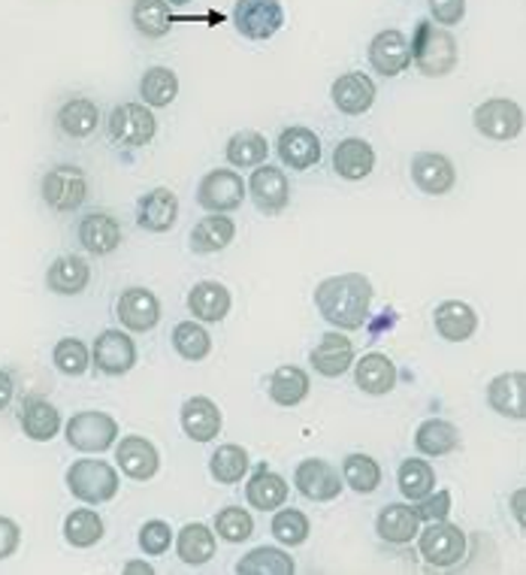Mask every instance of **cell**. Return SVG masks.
Segmentation results:
<instances>
[{
  "instance_id": "obj_3",
  "label": "cell",
  "mask_w": 526,
  "mask_h": 575,
  "mask_svg": "<svg viewBox=\"0 0 526 575\" xmlns=\"http://www.w3.org/2000/svg\"><path fill=\"white\" fill-rule=\"evenodd\" d=\"M67 488L82 503L101 506L118 494V470L106 460H76L67 470Z\"/></svg>"
},
{
  "instance_id": "obj_10",
  "label": "cell",
  "mask_w": 526,
  "mask_h": 575,
  "mask_svg": "<svg viewBox=\"0 0 526 575\" xmlns=\"http://www.w3.org/2000/svg\"><path fill=\"white\" fill-rule=\"evenodd\" d=\"M245 200V182L236 170H212L197 185V203L209 212H233Z\"/></svg>"
},
{
  "instance_id": "obj_51",
  "label": "cell",
  "mask_w": 526,
  "mask_h": 575,
  "mask_svg": "<svg viewBox=\"0 0 526 575\" xmlns=\"http://www.w3.org/2000/svg\"><path fill=\"white\" fill-rule=\"evenodd\" d=\"M418 518L421 521H445L448 512H451V494L448 491H435V494H427L423 500H418V506H414Z\"/></svg>"
},
{
  "instance_id": "obj_32",
  "label": "cell",
  "mask_w": 526,
  "mask_h": 575,
  "mask_svg": "<svg viewBox=\"0 0 526 575\" xmlns=\"http://www.w3.org/2000/svg\"><path fill=\"white\" fill-rule=\"evenodd\" d=\"M309 373L299 367H278L266 381V391H270V400L278 402V406H299V402L309 397Z\"/></svg>"
},
{
  "instance_id": "obj_15",
  "label": "cell",
  "mask_w": 526,
  "mask_h": 575,
  "mask_svg": "<svg viewBox=\"0 0 526 575\" xmlns=\"http://www.w3.org/2000/svg\"><path fill=\"white\" fill-rule=\"evenodd\" d=\"M412 179L423 195L442 197L457 182V170H454V164L445 155H439V151H421V155L412 158Z\"/></svg>"
},
{
  "instance_id": "obj_50",
  "label": "cell",
  "mask_w": 526,
  "mask_h": 575,
  "mask_svg": "<svg viewBox=\"0 0 526 575\" xmlns=\"http://www.w3.org/2000/svg\"><path fill=\"white\" fill-rule=\"evenodd\" d=\"M172 542V530L167 521H146L143 530H139V548L151 557H158L170 548Z\"/></svg>"
},
{
  "instance_id": "obj_17",
  "label": "cell",
  "mask_w": 526,
  "mask_h": 575,
  "mask_svg": "<svg viewBox=\"0 0 526 575\" xmlns=\"http://www.w3.org/2000/svg\"><path fill=\"white\" fill-rule=\"evenodd\" d=\"M115 460H118V470L125 472L127 479H134V482H149L160 470L158 449L143 437L118 439V454H115Z\"/></svg>"
},
{
  "instance_id": "obj_37",
  "label": "cell",
  "mask_w": 526,
  "mask_h": 575,
  "mask_svg": "<svg viewBox=\"0 0 526 575\" xmlns=\"http://www.w3.org/2000/svg\"><path fill=\"white\" fill-rule=\"evenodd\" d=\"M414 446L427 458H442V454H451L460 446V430L451 421L430 418L414 430Z\"/></svg>"
},
{
  "instance_id": "obj_20",
  "label": "cell",
  "mask_w": 526,
  "mask_h": 575,
  "mask_svg": "<svg viewBox=\"0 0 526 575\" xmlns=\"http://www.w3.org/2000/svg\"><path fill=\"white\" fill-rule=\"evenodd\" d=\"M278 158L291 167V170H309L320 161V139L312 134L309 127H287L275 143Z\"/></svg>"
},
{
  "instance_id": "obj_54",
  "label": "cell",
  "mask_w": 526,
  "mask_h": 575,
  "mask_svg": "<svg viewBox=\"0 0 526 575\" xmlns=\"http://www.w3.org/2000/svg\"><path fill=\"white\" fill-rule=\"evenodd\" d=\"M508 506H512V515H515L517 524L526 530V488H520V491H515V494H512Z\"/></svg>"
},
{
  "instance_id": "obj_19",
  "label": "cell",
  "mask_w": 526,
  "mask_h": 575,
  "mask_svg": "<svg viewBox=\"0 0 526 575\" xmlns=\"http://www.w3.org/2000/svg\"><path fill=\"white\" fill-rule=\"evenodd\" d=\"M118 322L134 334H146L160 322L158 297L146 288H127L118 297Z\"/></svg>"
},
{
  "instance_id": "obj_52",
  "label": "cell",
  "mask_w": 526,
  "mask_h": 575,
  "mask_svg": "<svg viewBox=\"0 0 526 575\" xmlns=\"http://www.w3.org/2000/svg\"><path fill=\"white\" fill-rule=\"evenodd\" d=\"M430 12H433V22L435 24H451L463 22V15H466V0H430Z\"/></svg>"
},
{
  "instance_id": "obj_21",
  "label": "cell",
  "mask_w": 526,
  "mask_h": 575,
  "mask_svg": "<svg viewBox=\"0 0 526 575\" xmlns=\"http://www.w3.org/2000/svg\"><path fill=\"white\" fill-rule=\"evenodd\" d=\"M433 322L435 334L448 339V343H466L478 331V315L463 300H445V303H439Z\"/></svg>"
},
{
  "instance_id": "obj_34",
  "label": "cell",
  "mask_w": 526,
  "mask_h": 575,
  "mask_svg": "<svg viewBox=\"0 0 526 575\" xmlns=\"http://www.w3.org/2000/svg\"><path fill=\"white\" fill-rule=\"evenodd\" d=\"M101 125V109L88 97H70L67 104L57 109V127L73 139L92 137Z\"/></svg>"
},
{
  "instance_id": "obj_38",
  "label": "cell",
  "mask_w": 526,
  "mask_h": 575,
  "mask_svg": "<svg viewBox=\"0 0 526 575\" xmlns=\"http://www.w3.org/2000/svg\"><path fill=\"white\" fill-rule=\"evenodd\" d=\"M236 573L240 575H294L297 573V564L294 557H287V552L282 548H273V545H261L242 557L236 564Z\"/></svg>"
},
{
  "instance_id": "obj_55",
  "label": "cell",
  "mask_w": 526,
  "mask_h": 575,
  "mask_svg": "<svg viewBox=\"0 0 526 575\" xmlns=\"http://www.w3.org/2000/svg\"><path fill=\"white\" fill-rule=\"evenodd\" d=\"M10 400H12V379H10V373H3V369H0V412L10 406Z\"/></svg>"
},
{
  "instance_id": "obj_16",
  "label": "cell",
  "mask_w": 526,
  "mask_h": 575,
  "mask_svg": "<svg viewBox=\"0 0 526 575\" xmlns=\"http://www.w3.org/2000/svg\"><path fill=\"white\" fill-rule=\"evenodd\" d=\"M309 360H312V369L320 373L324 379H336V376L348 373L351 364H355V343H351L345 334L330 331V334L320 336V343L312 348Z\"/></svg>"
},
{
  "instance_id": "obj_30",
  "label": "cell",
  "mask_w": 526,
  "mask_h": 575,
  "mask_svg": "<svg viewBox=\"0 0 526 575\" xmlns=\"http://www.w3.org/2000/svg\"><path fill=\"white\" fill-rule=\"evenodd\" d=\"M236 237V224L224 212H212L209 219H200L191 230V252L212 254L228 249Z\"/></svg>"
},
{
  "instance_id": "obj_43",
  "label": "cell",
  "mask_w": 526,
  "mask_h": 575,
  "mask_svg": "<svg viewBox=\"0 0 526 575\" xmlns=\"http://www.w3.org/2000/svg\"><path fill=\"white\" fill-rule=\"evenodd\" d=\"M343 479L357 494H372L381 484V467L369 454H348L343 460Z\"/></svg>"
},
{
  "instance_id": "obj_56",
  "label": "cell",
  "mask_w": 526,
  "mask_h": 575,
  "mask_svg": "<svg viewBox=\"0 0 526 575\" xmlns=\"http://www.w3.org/2000/svg\"><path fill=\"white\" fill-rule=\"evenodd\" d=\"M125 573H146V575H151V573H155V569H151L149 564H125Z\"/></svg>"
},
{
  "instance_id": "obj_26",
  "label": "cell",
  "mask_w": 526,
  "mask_h": 575,
  "mask_svg": "<svg viewBox=\"0 0 526 575\" xmlns=\"http://www.w3.org/2000/svg\"><path fill=\"white\" fill-rule=\"evenodd\" d=\"M376 530L378 536L390 542V545H409L421 533V518L414 509L402 506V503H390V506L378 512Z\"/></svg>"
},
{
  "instance_id": "obj_33",
  "label": "cell",
  "mask_w": 526,
  "mask_h": 575,
  "mask_svg": "<svg viewBox=\"0 0 526 575\" xmlns=\"http://www.w3.org/2000/svg\"><path fill=\"white\" fill-rule=\"evenodd\" d=\"M19 421H22L24 437L34 439V442H49L61 430V415H57V409L52 402L40 400V397L24 400Z\"/></svg>"
},
{
  "instance_id": "obj_41",
  "label": "cell",
  "mask_w": 526,
  "mask_h": 575,
  "mask_svg": "<svg viewBox=\"0 0 526 575\" xmlns=\"http://www.w3.org/2000/svg\"><path fill=\"white\" fill-rule=\"evenodd\" d=\"M64 536L73 548H92L104 536V521L94 509H76L64 521Z\"/></svg>"
},
{
  "instance_id": "obj_45",
  "label": "cell",
  "mask_w": 526,
  "mask_h": 575,
  "mask_svg": "<svg viewBox=\"0 0 526 575\" xmlns=\"http://www.w3.org/2000/svg\"><path fill=\"white\" fill-rule=\"evenodd\" d=\"M209 472L215 475V482L236 484L249 472V451L242 446H221L209 458Z\"/></svg>"
},
{
  "instance_id": "obj_48",
  "label": "cell",
  "mask_w": 526,
  "mask_h": 575,
  "mask_svg": "<svg viewBox=\"0 0 526 575\" xmlns=\"http://www.w3.org/2000/svg\"><path fill=\"white\" fill-rule=\"evenodd\" d=\"M52 360H55V367L64 373V376H82L85 369H88V345L82 343V339H61L55 345V352H52Z\"/></svg>"
},
{
  "instance_id": "obj_36",
  "label": "cell",
  "mask_w": 526,
  "mask_h": 575,
  "mask_svg": "<svg viewBox=\"0 0 526 575\" xmlns=\"http://www.w3.org/2000/svg\"><path fill=\"white\" fill-rule=\"evenodd\" d=\"M176 552H179V561L188 566H203L215 557V533L207 527V524H185L179 540H176Z\"/></svg>"
},
{
  "instance_id": "obj_57",
  "label": "cell",
  "mask_w": 526,
  "mask_h": 575,
  "mask_svg": "<svg viewBox=\"0 0 526 575\" xmlns=\"http://www.w3.org/2000/svg\"><path fill=\"white\" fill-rule=\"evenodd\" d=\"M170 3H191V0H170Z\"/></svg>"
},
{
  "instance_id": "obj_44",
  "label": "cell",
  "mask_w": 526,
  "mask_h": 575,
  "mask_svg": "<svg viewBox=\"0 0 526 575\" xmlns=\"http://www.w3.org/2000/svg\"><path fill=\"white\" fill-rule=\"evenodd\" d=\"M172 348L185 357V360H203L212 352V336L207 334V327L197 322H182L172 327Z\"/></svg>"
},
{
  "instance_id": "obj_29",
  "label": "cell",
  "mask_w": 526,
  "mask_h": 575,
  "mask_svg": "<svg viewBox=\"0 0 526 575\" xmlns=\"http://www.w3.org/2000/svg\"><path fill=\"white\" fill-rule=\"evenodd\" d=\"M80 242L92 254H109L122 242V224L109 212H92L80 221Z\"/></svg>"
},
{
  "instance_id": "obj_12",
  "label": "cell",
  "mask_w": 526,
  "mask_h": 575,
  "mask_svg": "<svg viewBox=\"0 0 526 575\" xmlns=\"http://www.w3.org/2000/svg\"><path fill=\"white\" fill-rule=\"evenodd\" d=\"M249 191H252L254 207L266 212V216H278L282 209L291 203V185L287 176L273 164H261L249 179Z\"/></svg>"
},
{
  "instance_id": "obj_22",
  "label": "cell",
  "mask_w": 526,
  "mask_h": 575,
  "mask_svg": "<svg viewBox=\"0 0 526 575\" xmlns=\"http://www.w3.org/2000/svg\"><path fill=\"white\" fill-rule=\"evenodd\" d=\"M330 97L336 109L345 115H364L376 104V82L364 73H345L333 82Z\"/></svg>"
},
{
  "instance_id": "obj_28",
  "label": "cell",
  "mask_w": 526,
  "mask_h": 575,
  "mask_svg": "<svg viewBox=\"0 0 526 575\" xmlns=\"http://www.w3.org/2000/svg\"><path fill=\"white\" fill-rule=\"evenodd\" d=\"M230 303V291L221 282H197L188 294V310L200 322H224Z\"/></svg>"
},
{
  "instance_id": "obj_9",
  "label": "cell",
  "mask_w": 526,
  "mask_h": 575,
  "mask_svg": "<svg viewBox=\"0 0 526 575\" xmlns=\"http://www.w3.org/2000/svg\"><path fill=\"white\" fill-rule=\"evenodd\" d=\"M294 484H297V491L306 500L312 503H330L336 496L343 494L345 488V479L343 472H336L333 463L320 458H309L297 463V470H294Z\"/></svg>"
},
{
  "instance_id": "obj_31",
  "label": "cell",
  "mask_w": 526,
  "mask_h": 575,
  "mask_svg": "<svg viewBox=\"0 0 526 575\" xmlns=\"http://www.w3.org/2000/svg\"><path fill=\"white\" fill-rule=\"evenodd\" d=\"M245 500H249V506L252 509H261V512H273V509L285 506L287 500V482L278 475V472L261 470L254 472L249 484H245Z\"/></svg>"
},
{
  "instance_id": "obj_42",
  "label": "cell",
  "mask_w": 526,
  "mask_h": 575,
  "mask_svg": "<svg viewBox=\"0 0 526 575\" xmlns=\"http://www.w3.org/2000/svg\"><path fill=\"white\" fill-rule=\"evenodd\" d=\"M397 482H400V491L406 500H423L427 494H433V484H435V472L433 467L427 463V460H418V458H409L400 463V475H397Z\"/></svg>"
},
{
  "instance_id": "obj_40",
  "label": "cell",
  "mask_w": 526,
  "mask_h": 575,
  "mask_svg": "<svg viewBox=\"0 0 526 575\" xmlns=\"http://www.w3.org/2000/svg\"><path fill=\"white\" fill-rule=\"evenodd\" d=\"M179 94V80L170 67H149L139 80V97L146 106H170Z\"/></svg>"
},
{
  "instance_id": "obj_24",
  "label": "cell",
  "mask_w": 526,
  "mask_h": 575,
  "mask_svg": "<svg viewBox=\"0 0 526 575\" xmlns=\"http://www.w3.org/2000/svg\"><path fill=\"white\" fill-rule=\"evenodd\" d=\"M372 167H376V151H372L367 139L348 137L333 151V170H336V176L348 179V182L367 179Z\"/></svg>"
},
{
  "instance_id": "obj_11",
  "label": "cell",
  "mask_w": 526,
  "mask_h": 575,
  "mask_svg": "<svg viewBox=\"0 0 526 575\" xmlns=\"http://www.w3.org/2000/svg\"><path fill=\"white\" fill-rule=\"evenodd\" d=\"M88 197V179L80 167H55L43 179V200L55 212H73Z\"/></svg>"
},
{
  "instance_id": "obj_18",
  "label": "cell",
  "mask_w": 526,
  "mask_h": 575,
  "mask_svg": "<svg viewBox=\"0 0 526 575\" xmlns=\"http://www.w3.org/2000/svg\"><path fill=\"white\" fill-rule=\"evenodd\" d=\"M487 402L496 415L526 421V373H503L487 385Z\"/></svg>"
},
{
  "instance_id": "obj_7",
  "label": "cell",
  "mask_w": 526,
  "mask_h": 575,
  "mask_svg": "<svg viewBox=\"0 0 526 575\" xmlns=\"http://www.w3.org/2000/svg\"><path fill=\"white\" fill-rule=\"evenodd\" d=\"M155 130H158V122L146 104H122L109 113V137L118 146H130V149L149 146Z\"/></svg>"
},
{
  "instance_id": "obj_46",
  "label": "cell",
  "mask_w": 526,
  "mask_h": 575,
  "mask_svg": "<svg viewBox=\"0 0 526 575\" xmlns=\"http://www.w3.org/2000/svg\"><path fill=\"white\" fill-rule=\"evenodd\" d=\"M270 530H273V536L282 542V545L294 548V545H303V542L309 540L312 524H309V515H306V512L278 506V512L273 515V524H270Z\"/></svg>"
},
{
  "instance_id": "obj_2",
  "label": "cell",
  "mask_w": 526,
  "mask_h": 575,
  "mask_svg": "<svg viewBox=\"0 0 526 575\" xmlns=\"http://www.w3.org/2000/svg\"><path fill=\"white\" fill-rule=\"evenodd\" d=\"M412 64L423 76H448L457 67V40L448 28H439L433 22H418L412 34Z\"/></svg>"
},
{
  "instance_id": "obj_13",
  "label": "cell",
  "mask_w": 526,
  "mask_h": 575,
  "mask_svg": "<svg viewBox=\"0 0 526 575\" xmlns=\"http://www.w3.org/2000/svg\"><path fill=\"white\" fill-rule=\"evenodd\" d=\"M137 364V345L122 331H104L94 339V367L106 376H125Z\"/></svg>"
},
{
  "instance_id": "obj_25",
  "label": "cell",
  "mask_w": 526,
  "mask_h": 575,
  "mask_svg": "<svg viewBox=\"0 0 526 575\" xmlns=\"http://www.w3.org/2000/svg\"><path fill=\"white\" fill-rule=\"evenodd\" d=\"M355 381L364 394L381 397V394L393 391V385H397V367H393V360L388 355L369 352V355H364L355 364Z\"/></svg>"
},
{
  "instance_id": "obj_49",
  "label": "cell",
  "mask_w": 526,
  "mask_h": 575,
  "mask_svg": "<svg viewBox=\"0 0 526 575\" xmlns=\"http://www.w3.org/2000/svg\"><path fill=\"white\" fill-rule=\"evenodd\" d=\"M252 530H254V521L245 509L228 506L218 512L215 533L224 542H245L249 536H252Z\"/></svg>"
},
{
  "instance_id": "obj_53",
  "label": "cell",
  "mask_w": 526,
  "mask_h": 575,
  "mask_svg": "<svg viewBox=\"0 0 526 575\" xmlns=\"http://www.w3.org/2000/svg\"><path fill=\"white\" fill-rule=\"evenodd\" d=\"M19 542H22V530L12 518L0 515V561H7L19 552Z\"/></svg>"
},
{
  "instance_id": "obj_39",
  "label": "cell",
  "mask_w": 526,
  "mask_h": 575,
  "mask_svg": "<svg viewBox=\"0 0 526 575\" xmlns=\"http://www.w3.org/2000/svg\"><path fill=\"white\" fill-rule=\"evenodd\" d=\"M224 151H228V161L233 164V167L245 170V167H261V164L266 161L270 143H266V137L257 134V130H240V134H233V137L228 139V149Z\"/></svg>"
},
{
  "instance_id": "obj_1",
  "label": "cell",
  "mask_w": 526,
  "mask_h": 575,
  "mask_svg": "<svg viewBox=\"0 0 526 575\" xmlns=\"http://www.w3.org/2000/svg\"><path fill=\"white\" fill-rule=\"evenodd\" d=\"M315 306L320 318L333 324L336 331H357L367 324L369 306H372V282L360 273L324 279L315 288Z\"/></svg>"
},
{
  "instance_id": "obj_47",
  "label": "cell",
  "mask_w": 526,
  "mask_h": 575,
  "mask_svg": "<svg viewBox=\"0 0 526 575\" xmlns=\"http://www.w3.org/2000/svg\"><path fill=\"white\" fill-rule=\"evenodd\" d=\"M134 24L143 36L158 40L172 28L170 10H167V0H137L134 3Z\"/></svg>"
},
{
  "instance_id": "obj_5",
  "label": "cell",
  "mask_w": 526,
  "mask_h": 575,
  "mask_svg": "<svg viewBox=\"0 0 526 575\" xmlns=\"http://www.w3.org/2000/svg\"><path fill=\"white\" fill-rule=\"evenodd\" d=\"M472 122L478 127V134H484L487 139L505 143V139L520 137V130L526 125V115L515 101H508V97H491V101L475 106Z\"/></svg>"
},
{
  "instance_id": "obj_23",
  "label": "cell",
  "mask_w": 526,
  "mask_h": 575,
  "mask_svg": "<svg viewBox=\"0 0 526 575\" xmlns=\"http://www.w3.org/2000/svg\"><path fill=\"white\" fill-rule=\"evenodd\" d=\"M179 219V200L170 188H155L149 195L139 197L137 224L151 233H167Z\"/></svg>"
},
{
  "instance_id": "obj_6",
  "label": "cell",
  "mask_w": 526,
  "mask_h": 575,
  "mask_svg": "<svg viewBox=\"0 0 526 575\" xmlns=\"http://www.w3.org/2000/svg\"><path fill=\"white\" fill-rule=\"evenodd\" d=\"M118 439V421L106 412H80L67 421V442L76 451H101L113 449Z\"/></svg>"
},
{
  "instance_id": "obj_35",
  "label": "cell",
  "mask_w": 526,
  "mask_h": 575,
  "mask_svg": "<svg viewBox=\"0 0 526 575\" xmlns=\"http://www.w3.org/2000/svg\"><path fill=\"white\" fill-rule=\"evenodd\" d=\"M88 279H92V270H88V264L82 261L80 254H64V258H57L55 264L49 266L46 285L55 294H70L73 297V294L85 291Z\"/></svg>"
},
{
  "instance_id": "obj_14",
  "label": "cell",
  "mask_w": 526,
  "mask_h": 575,
  "mask_svg": "<svg viewBox=\"0 0 526 575\" xmlns=\"http://www.w3.org/2000/svg\"><path fill=\"white\" fill-rule=\"evenodd\" d=\"M369 64L381 73V76H397L412 64V43L402 31H381L372 36L369 43Z\"/></svg>"
},
{
  "instance_id": "obj_27",
  "label": "cell",
  "mask_w": 526,
  "mask_h": 575,
  "mask_svg": "<svg viewBox=\"0 0 526 575\" xmlns=\"http://www.w3.org/2000/svg\"><path fill=\"white\" fill-rule=\"evenodd\" d=\"M182 430L185 437L194 442H209L221 433V409L209 397H191L182 406Z\"/></svg>"
},
{
  "instance_id": "obj_4",
  "label": "cell",
  "mask_w": 526,
  "mask_h": 575,
  "mask_svg": "<svg viewBox=\"0 0 526 575\" xmlns=\"http://www.w3.org/2000/svg\"><path fill=\"white\" fill-rule=\"evenodd\" d=\"M418 552L427 564L454 566L466 557V533L448 521H430L418 533Z\"/></svg>"
},
{
  "instance_id": "obj_8",
  "label": "cell",
  "mask_w": 526,
  "mask_h": 575,
  "mask_svg": "<svg viewBox=\"0 0 526 575\" xmlns=\"http://www.w3.org/2000/svg\"><path fill=\"white\" fill-rule=\"evenodd\" d=\"M233 24L245 40H270L282 31L285 10L278 0H236Z\"/></svg>"
}]
</instances>
